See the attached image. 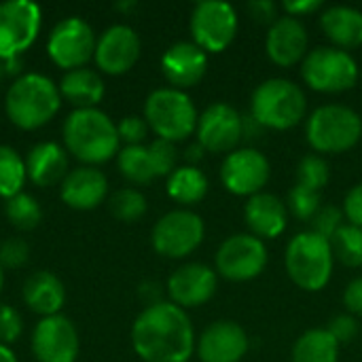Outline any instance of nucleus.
<instances>
[{
    "instance_id": "obj_1",
    "label": "nucleus",
    "mask_w": 362,
    "mask_h": 362,
    "mask_svg": "<svg viewBox=\"0 0 362 362\" xmlns=\"http://www.w3.org/2000/svg\"><path fill=\"white\" fill-rule=\"evenodd\" d=\"M132 346L144 362H189L195 350L191 318L172 301H155L136 318Z\"/></svg>"
},
{
    "instance_id": "obj_2",
    "label": "nucleus",
    "mask_w": 362,
    "mask_h": 362,
    "mask_svg": "<svg viewBox=\"0 0 362 362\" xmlns=\"http://www.w3.org/2000/svg\"><path fill=\"white\" fill-rule=\"evenodd\" d=\"M66 151L85 165H98L119 155V132L100 108H74L64 123Z\"/></svg>"
},
{
    "instance_id": "obj_3",
    "label": "nucleus",
    "mask_w": 362,
    "mask_h": 362,
    "mask_svg": "<svg viewBox=\"0 0 362 362\" xmlns=\"http://www.w3.org/2000/svg\"><path fill=\"white\" fill-rule=\"evenodd\" d=\"M62 106L59 87L40 72L21 74L4 95V110L19 129H38L49 123Z\"/></svg>"
},
{
    "instance_id": "obj_4",
    "label": "nucleus",
    "mask_w": 362,
    "mask_h": 362,
    "mask_svg": "<svg viewBox=\"0 0 362 362\" xmlns=\"http://www.w3.org/2000/svg\"><path fill=\"white\" fill-rule=\"evenodd\" d=\"M308 100L303 89L288 78H267L250 100V117L267 129H291L305 117Z\"/></svg>"
},
{
    "instance_id": "obj_5",
    "label": "nucleus",
    "mask_w": 362,
    "mask_h": 362,
    "mask_svg": "<svg viewBox=\"0 0 362 362\" xmlns=\"http://www.w3.org/2000/svg\"><path fill=\"white\" fill-rule=\"evenodd\" d=\"M333 248L331 242L314 231L297 233L284 255L288 278L308 293L322 291L333 276Z\"/></svg>"
},
{
    "instance_id": "obj_6",
    "label": "nucleus",
    "mask_w": 362,
    "mask_h": 362,
    "mask_svg": "<svg viewBox=\"0 0 362 362\" xmlns=\"http://www.w3.org/2000/svg\"><path fill=\"white\" fill-rule=\"evenodd\" d=\"M305 136L316 153H346L361 142V115L344 104L320 106L310 115Z\"/></svg>"
},
{
    "instance_id": "obj_7",
    "label": "nucleus",
    "mask_w": 362,
    "mask_h": 362,
    "mask_svg": "<svg viewBox=\"0 0 362 362\" xmlns=\"http://www.w3.org/2000/svg\"><path fill=\"white\" fill-rule=\"evenodd\" d=\"M144 119L157 138L168 142L187 140L197 129V110L189 93L161 87L151 91L144 104Z\"/></svg>"
},
{
    "instance_id": "obj_8",
    "label": "nucleus",
    "mask_w": 362,
    "mask_h": 362,
    "mask_svg": "<svg viewBox=\"0 0 362 362\" xmlns=\"http://www.w3.org/2000/svg\"><path fill=\"white\" fill-rule=\"evenodd\" d=\"M301 76L314 91L341 93L356 85L361 70L348 51L337 47H316L305 55Z\"/></svg>"
},
{
    "instance_id": "obj_9",
    "label": "nucleus",
    "mask_w": 362,
    "mask_h": 362,
    "mask_svg": "<svg viewBox=\"0 0 362 362\" xmlns=\"http://www.w3.org/2000/svg\"><path fill=\"white\" fill-rule=\"evenodd\" d=\"M238 11L229 2L202 0L191 13V34L193 42L206 53L225 51L238 34Z\"/></svg>"
},
{
    "instance_id": "obj_10",
    "label": "nucleus",
    "mask_w": 362,
    "mask_h": 362,
    "mask_svg": "<svg viewBox=\"0 0 362 362\" xmlns=\"http://www.w3.org/2000/svg\"><path fill=\"white\" fill-rule=\"evenodd\" d=\"M204 221L191 210H172L163 214L153 227V248L168 259H185L204 242Z\"/></svg>"
},
{
    "instance_id": "obj_11",
    "label": "nucleus",
    "mask_w": 362,
    "mask_h": 362,
    "mask_svg": "<svg viewBox=\"0 0 362 362\" xmlns=\"http://www.w3.org/2000/svg\"><path fill=\"white\" fill-rule=\"evenodd\" d=\"M95 32L83 17H66L57 21L47 40V53L55 66L74 70L83 68L95 53Z\"/></svg>"
},
{
    "instance_id": "obj_12",
    "label": "nucleus",
    "mask_w": 362,
    "mask_h": 362,
    "mask_svg": "<svg viewBox=\"0 0 362 362\" xmlns=\"http://www.w3.org/2000/svg\"><path fill=\"white\" fill-rule=\"evenodd\" d=\"M216 272L229 282H248L263 274L267 265L265 242L252 233H235L216 250Z\"/></svg>"
},
{
    "instance_id": "obj_13",
    "label": "nucleus",
    "mask_w": 362,
    "mask_h": 362,
    "mask_svg": "<svg viewBox=\"0 0 362 362\" xmlns=\"http://www.w3.org/2000/svg\"><path fill=\"white\" fill-rule=\"evenodd\" d=\"M42 15L32 0L0 2V59L21 55L38 36Z\"/></svg>"
},
{
    "instance_id": "obj_14",
    "label": "nucleus",
    "mask_w": 362,
    "mask_h": 362,
    "mask_svg": "<svg viewBox=\"0 0 362 362\" xmlns=\"http://www.w3.org/2000/svg\"><path fill=\"white\" fill-rule=\"evenodd\" d=\"M272 174L267 157L257 148H235L221 165V180L225 189L240 197H252L263 193Z\"/></svg>"
},
{
    "instance_id": "obj_15",
    "label": "nucleus",
    "mask_w": 362,
    "mask_h": 362,
    "mask_svg": "<svg viewBox=\"0 0 362 362\" xmlns=\"http://www.w3.org/2000/svg\"><path fill=\"white\" fill-rule=\"evenodd\" d=\"M197 142L210 153H233L244 136L242 115L225 104L216 102L208 106L197 119Z\"/></svg>"
},
{
    "instance_id": "obj_16",
    "label": "nucleus",
    "mask_w": 362,
    "mask_h": 362,
    "mask_svg": "<svg viewBox=\"0 0 362 362\" xmlns=\"http://www.w3.org/2000/svg\"><path fill=\"white\" fill-rule=\"evenodd\" d=\"M78 333L70 318L55 314L40 318L32 333V352L38 362H74L78 356Z\"/></svg>"
},
{
    "instance_id": "obj_17",
    "label": "nucleus",
    "mask_w": 362,
    "mask_h": 362,
    "mask_svg": "<svg viewBox=\"0 0 362 362\" xmlns=\"http://www.w3.org/2000/svg\"><path fill=\"white\" fill-rule=\"evenodd\" d=\"M140 51L142 42L138 32L127 23H115L100 34L93 59L106 74H125L138 62Z\"/></svg>"
},
{
    "instance_id": "obj_18",
    "label": "nucleus",
    "mask_w": 362,
    "mask_h": 362,
    "mask_svg": "<svg viewBox=\"0 0 362 362\" xmlns=\"http://www.w3.org/2000/svg\"><path fill=\"white\" fill-rule=\"evenodd\" d=\"M218 286L216 272L204 263H187L168 278V295L174 305L199 308L208 303Z\"/></svg>"
},
{
    "instance_id": "obj_19",
    "label": "nucleus",
    "mask_w": 362,
    "mask_h": 362,
    "mask_svg": "<svg viewBox=\"0 0 362 362\" xmlns=\"http://www.w3.org/2000/svg\"><path fill=\"white\" fill-rule=\"evenodd\" d=\"M248 335L233 320L212 322L197 339V356L202 362H240L248 352Z\"/></svg>"
},
{
    "instance_id": "obj_20",
    "label": "nucleus",
    "mask_w": 362,
    "mask_h": 362,
    "mask_svg": "<svg viewBox=\"0 0 362 362\" xmlns=\"http://www.w3.org/2000/svg\"><path fill=\"white\" fill-rule=\"evenodd\" d=\"M208 70V53L193 40H178L161 57V72L174 89L195 87Z\"/></svg>"
},
{
    "instance_id": "obj_21",
    "label": "nucleus",
    "mask_w": 362,
    "mask_h": 362,
    "mask_svg": "<svg viewBox=\"0 0 362 362\" xmlns=\"http://www.w3.org/2000/svg\"><path fill=\"white\" fill-rule=\"evenodd\" d=\"M308 45H310V38H308L305 25L301 23V19L291 17V15L278 17L269 25L267 38H265V49H267L269 59L282 68H291L297 62L305 59Z\"/></svg>"
},
{
    "instance_id": "obj_22",
    "label": "nucleus",
    "mask_w": 362,
    "mask_h": 362,
    "mask_svg": "<svg viewBox=\"0 0 362 362\" xmlns=\"http://www.w3.org/2000/svg\"><path fill=\"white\" fill-rule=\"evenodd\" d=\"M108 193V180L104 172L93 165H81L70 170L59 185V197L66 206L74 210L98 208Z\"/></svg>"
},
{
    "instance_id": "obj_23",
    "label": "nucleus",
    "mask_w": 362,
    "mask_h": 362,
    "mask_svg": "<svg viewBox=\"0 0 362 362\" xmlns=\"http://www.w3.org/2000/svg\"><path fill=\"white\" fill-rule=\"evenodd\" d=\"M244 218L255 238L274 240L286 229L288 208L274 193H257L244 206Z\"/></svg>"
},
{
    "instance_id": "obj_24",
    "label": "nucleus",
    "mask_w": 362,
    "mask_h": 362,
    "mask_svg": "<svg viewBox=\"0 0 362 362\" xmlns=\"http://www.w3.org/2000/svg\"><path fill=\"white\" fill-rule=\"evenodd\" d=\"M25 161V174L36 187H53L62 185L68 170L66 148L57 142H38L30 148Z\"/></svg>"
},
{
    "instance_id": "obj_25",
    "label": "nucleus",
    "mask_w": 362,
    "mask_h": 362,
    "mask_svg": "<svg viewBox=\"0 0 362 362\" xmlns=\"http://www.w3.org/2000/svg\"><path fill=\"white\" fill-rule=\"evenodd\" d=\"M23 301L34 314L42 318L55 316L66 303V288L53 272L40 269L28 276L23 282Z\"/></svg>"
},
{
    "instance_id": "obj_26",
    "label": "nucleus",
    "mask_w": 362,
    "mask_h": 362,
    "mask_svg": "<svg viewBox=\"0 0 362 362\" xmlns=\"http://www.w3.org/2000/svg\"><path fill=\"white\" fill-rule=\"evenodd\" d=\"M320 25L337 49H356L362 45V13L354 6L335 4L322 11Z\"/></svg>"
},
{
    "instance_id": "obj_27",
    "label": "nucleus",
    "mask_w": 362,
    "mask_h": 362,
    "mask_svg": "<svg viewBox=\"0 0 362 362\" xmlns=\"http://www.w3.org/2000/svg\"><path fill=\"white\" fill-rule=\"evenodd\" d=\"M59 93L76 108H95L104 98V81L93 68H74L68 70L59 81Z\"/></svg>"
},
{
    "instance_id": "obj_28",
    "label": "nucleus",
    "mask_w": 362,
    "mask_h": 362,
    "mask_svg": "<svg viewBox=\"0 0 362 362\" xmlns=\"http://www.w3.org/2000/svg\"><path fill=\"white\" fill-rule=\"evenodd\" d=\"M208 189L206 174L195 165H180L168 176V195L182 206L199 204L208 195Z\"/></svg>"
},
{
    "instance_id": "obj_29",
    "label": "nucleus",
    "mask_w": 362,
    "mask_h": 362,
    "mask_svg": "<svg viewBox=\"0 0 362 362\" xmlns=\"http://www.w3.org/2000/svg\"><path fill=\"white\" fill-rule=\"evenodd\" d=\"M337 361H339V344L327 329H310L293 346V362Z\"/></svg>"
},
{
    "instance_id": "obj_30",
    "label": "nucleus",
    "mask_w": 362,
    "mask_h": 362,
    "mask_svg": "<svg viewBox=\"0 0 362 362\" xmlns=\"http://www.w3.org/2000/svg\"><path fill=\"white\" fill-rule=\"evenodd\" d=\"M117 163L121 174L134 182V185H148L151 180L157 178L151 155H148V146H125L119 151L117 155Z\"/></svg>"
},
{
    "instance_id": "obj_31",
    "label": "nucleus",
    "mask_w": 362,
    "mask_h": 362,
    "mask_svg": "<svg viewBox=\"0 0 362 362\" xmlns=\"http://www.w3.org/2000/svg\"><path fill=\"white\" fill-rule=\"evenodd\" d=\"M25 178V161L15 148L0 144V197L8 199L21 193Z\"/></svg>"
},
{
    "instance_id": "obj_32",
    "label": "nucleus",
    "mask_w": 362,
    "mask_h": 362,
    "mask_svg": "<svg viewBox=\"0 0 362 362\" xmlns=\"http://www.w3.org/2000/svg\"><path fill=\"white\" fill-rule=\"evenodd\" d=\"M4 214H6L8 223L15 229H19V231H32L42 221V208H40V204L36 202V197H32V195H28L23 191L6 199Z\"/></svg>"
},
{
    "instance_id": "obj_33",
    "label": "nucleus",
    "mask_w": 362,
    "mask_h": 362,
    "mask_svg": "<svg viewBox=\"0 0 362 362\" xmlns=\"http://www.w3.org/2000/svg\"><path fill=\"white\" fill-rule=\"evenodd\" d=\"M333 257L346 267H362V229L354 225H344L331 240Z\"/></svg>"
},
{
    "instance_id": "obj_34",
    "label": "nucleus",
    "mask_w": 362,
    "mask_h": 362,
    "mask_svg": "<svg viewBox=\"0 0 362 362\" xmlns=\"http://www.w3.org/2000/svg\"><path fill=\"white\" fill-rule=\"evenodd\" d=\"M108 208L117 221L136 223L146 214V197L138 189L125 187V189H119L117 193L110 195Z\"/></svg>"
},
{
    "instance_id": "obj_35",
    "label": "nucleus",
    "mask_w": 362,
    "mask_h": 362,
    "mask_svg": "<svg viewBox=\"0 0 362 362\" xmlns=\"http://www.w3.org/2000/svg\"><path fill=\"white\" fill-rule=\"evenodd\" d=\"M329 178H331L329 163L320 155L310 153L297 165V185H301V187H308L312 191H322L327 187Z\"/></svg>"
},
{
    "instance_id": "obj_36",
    "label": "nucleus",
    "mask_w": 362,
    "mask_h": 362,
    "mask_svg": "<svg viewBox=\"0 0 362 362\" xmlns=\"http://www.w3.org/2000/svg\"><path fill=\"white\" fill-rule=\"evenodd\" d=\"M288 212L303 221V223H312V218L318 214V210L322 208V195L320 191H312L308 187L295 185L288 193Z\"/></svg>"
},
{
    "instance_id": "obj_37",
    "label": "nucleus",
    "mask_w": 362,
    "mask_h": 362,
    "mask_svg": "<svg viewBox=\"0 0 362 362\" xmlns=\"http://www.w3.org/2000/svg\"><path fill=\"white\" fill-rule=\"evenodd\" d=\"M148 155H151V161H153L157 176H170L176 170L178 151H176L174 142L157 138L148 144Z\"/></svg>"
},
{
    "instance_id": "obj_38",
    "label": "nucleus",
    "mask_w": 362,
    "mask_h": 362,
    "mask_svg": "<svg viewBox=\"0 0 362 362\" xmlns=\"http://www.w3.org/2000/svg\"><path fill=\"white\" fill-rule=\"evenodd\" d=\"M30 259V246L21 238H6L0 244V267L4 269H19Z\"/></svg>"
},
{
    "instance_id": "obj_39",
    "label": "nucleus",
    "mask_w": 362,
    "mask_h": 362,
    "mask_svg": "<svg viewBox=\"0 0 362 362\" xmlns=\"http://www.w3.org/2000/svg\"><path fill=\"white\" fill-rule=\"evenodd\" d=\"M314 225V233L322 235L325 240H333V235L344 227V210H339L337 206H322L318 210V214L312 218Z\"/></svg>"
},
{
    "instance_id": "obj_40",
    "label": "nucleus",
    "mask_w": 362,
    "mask_h": 362,
    "mask_svg": "<svg viewBox=\"0 0 362 362\" xmlns=\"http://www.w3.org/2000/svg\"><path fill=\"white\" fill-rule=\"evenodd\" d=\"M148 123L144 117L138 115H127L119 121L117 132H119V140L125 142V146H140L146 136H148Z\"/></svg>"
},
{
    "instance_id": "obj_41",
    "label": "nucleus",
    "mask_w": 362,
    "mask_h": 362,
    "mask_svg": "<svg viewBox=\"0 0 362 362\" xmlns=\"http://www.w3.org/2000/svg\"><path fill=\"white\" fill-rule=\"evenodd\" d=\"M21 333H23V322L19 312L8 303H0V344L11 346L21 337Z\"/></svg>"
},
{
    "instance_id": "obj_42",
    "label": "nucleus",
    "mask_w": 362,
    "mask_h": 362,
    "mask_svg": "<svg viewBox=\"0 0 362 362\" xmlns=\"http://www.w3.org/2000/svg\"><path fill=\"white\" fill-rule=\"evenodd\" d=\"M327 331L335 337V341L339 346L352 344L356 339V335H358V320L352 314H339L329 322Z\"/></svg>"
},
{
    "instance_id": "obj_43",
    "label": "nucleus",
    "mask_w": 362,
    "mask_h": 362,
    "mask_svg": "<svg viewBox=\"0 0 362 362\" xmlns=\"http://www.w3.org/2000/svg\"><path fill=\"white\" fill-rule=\"evenodd\" d=\"M344 214L350 221V225L362 229V182L354 185L344 202Z\"/></svg>"
},
{
    "instance_id": "obj_44",
    "label": "nucleus",
    "mask_w": 362,
    "mask_h": 362,
    "mask_svg": "<svg viewBox=\"0 0 362 362\" xmlns=\"http://www.w3.org/2000/svg\"><path fill=\"white\" fill-rule=\"evenodd\" d=\"M248 13L259 23H274L278 19V6L272 0H252L248 4Z\"/></svg>"
},
{
    "instance_id": "obj_45",
    "label": "nucleus",
    "mask_w": 362,
    "mask_h": 362,
    "mask_svg": "<svg viewBox=\"0 0 362 362\" xmlns=\"http://www.w3.org/2000/svg\"><path fill=\"white\" fill-rule=\"evenodd\" d=\"M344 305L352 316H362V276L348 284L344 293Z\"/></svg>"
},
{
    "instance_id": "obj_46",
    "label": "nucleus",
    "mask_w": 362,
    "mask_h": 362,
    "mask_svg": "<svg viewBox=\"0 0 362 362\" xmlns=\"http://www.w3.org/2000/svg\"><path fill=\"white\" fill-rule=\"evenodd\" d=\"M325 4L320 2V0H286V2H282V8L286 11V15H291V17H305V15H312V13H316V11H320Z\"/></svg>"
},
{
    "instance_id": "obj_47",
    "label": "nucleus",
    "mask_w": 362,
    "mask_h": 362,
    "mask_svg": "<svg viewBox=\"0 0 362 362\" xmlns=\"http://www.w3.org/2000/svg\"><path fill=\"white\" fill-rule=\"evenodd\" d=\"M204 151H206V148H204V146H202V144L197 142V144H191V146L187 148L185 157H187V161H191V163L195 165V163H197V161H199V159L204 157Z\"/></svg>"
},
{
    "instance_id": "obj_48",
    "label": "nucleus",
    "mask_w": 362,
    "mask_h": 362,
    "mask_svg": "<svg viewBox=\"0 0 362 362\" xmlns=\"http://www.w3.org/2000/svg\"><path fill=\"white\" fill-rule=\"evenodd\" d=\"M0 362H17L13 350L8 346H4V344H0Z\"/></svg>"
},
{
    "instance_id": "obj_49",
    "label": "nucleus",
    "mask_w": 362,
    "mask_h": 362,
    "mask_svg": "<svg viewBox=\"0 0 362 362\" xmlns=\"http://www.w3.org/2000/svg\"><path fill=\"white\" fill-rule=\"evenodd\" d=\"M2 286H4V272H2V267H0V293H2Z\"/></svg>"
}]
</instances>
